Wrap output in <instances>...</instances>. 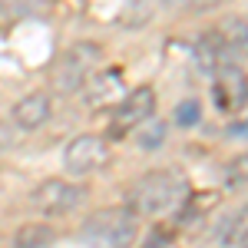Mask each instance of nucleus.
I'll list each match as a JSON object with an SVG mask.
<instances>
[{"label":"nucleus","mask_w":248,"mask_h":248,"mask_svg":"<svg viewBox=\"0 0 248 248\" xmlns=\"http://www.w3.org/2000/svg\"><path fill=\"white\" fill-rule=\"evenodd\" d=\"M162 142H166V123H162V119L149 116L146 123L136 126V146H139V149L153 153V149H159Z\"/></svg>","instance_id":"f8f14e48"},{"label":"nucleus","mask_w":248,"mask_h":248,"mask_svg":"<svg viewBox=\"0 0 248 248\" xmlns=\"http://www.w3.org/2000/svg\"><path fill=\"white\" fill-rule=\"evenodd\" d=\"M43 7H46V0H0V23L37 17V14H43Z\"/></svg>","instance_id":"ddd939ff"},{"label":"nucleus","mask_w":248,"mask_h":248,"mask_svg":"<svg viewBox=\"0 0 248 248\" xmlns=\"http://www.w3.org/2000/svg\"><path fill=\"white\" fill-rule=\"evenodd\" d=\"M149 7H153V0H129L126 3V14H123V23L126 27H142L146 20L153 17Z\"/></svg>","instance_id":"2eb2a0df"},{"label":"nucleus","mask_w":248,"mask_h":248,"mask_svg":"<svg viewBox=\"0 0 248 248\" xmlns=\"http://www.w3.org/2000/svg\"><path fill=\"white\" fill-rule=\"evenodd\" d=\"M229 60H232V53L218 33H202V37L195 40V63H199L202 73L215 77L222 66H229Z\"/></svg>","instance_id":"9d476101"},{"label":"nucleus","mask_w":248,"mask_h":248,"mask_svg":"<svg viewBox=\"0 0 248 248\" xmlns=\"http://www.w3.org/2000/svg\"><path fill=\"white\" fill-rule=\"evenodd\" d=\"M189 179L186 172L179 169H155V172H146L142 179H136L126 199L129 205L126 209L133 215H166V212L179 209L186 199H189Z\"/></svg>","instance_id":"f257e3e1"},{"label":"nucleus","mask_w":248,"mask_h":248,"mask_svg":"<svg viewBox=\"0 0 248 248\" xmlns=\"http://www.w3.org/2000/svg\"><path fill=\"white\" fill-rule=\"evenodd\" d=\"M229 136H238V139H242V136H245V119L232 123V126H229Z\"/></svg>","instance_id":"a211bd4d"},{"label":"nucleus","mask_w":248,"mask_h":248,"mask_svg":"<svg viewBox=\"0 0 248 248\" xmlns=\"http://www.w3.org/2000/svg\"><path fill=\"white\" fill-rule=\"evenodd\" d=\"M14 126L17 129H40L43 123H50V116H53V99L46 93H30V96H23L17 106H14Z\"/></svg>","instance_id":"6e6552de"},{"label":"nucleus","mask_w":248,"mask_h":248,"mask_svg":"<svg viewBox=\"0 0 248 248\" xmlns=\"http://www.w3.org/2000/svg\"><path fill=\"white\" fill-rule=\"evenodd\" d=\"M133 238H136V215L126 205L96 212L79 229V242L86 248H129Z\"/></svg>","instance_id":"f03ea898"},{"label":"nucleus","mask_w":248,"mask_h":248,"mask_svg":"<svg viewBox=\"0 0 248 248\" xmlns=\"http://www.w3.org/2000/svg\"><path fill=\"white\" fill-rule=\"evenodd\" d=\"M215 103L222 109H229V113L245 106V73L235 70L232 63L215 73Z\"/></svg>","instance_id":"1a4fd4ad"},{"label":"nucleus","mask_w":248,"mask_h":248,"mask_svg":"<svg viewBox=\"0 0 248 248\" xmlns=\"http://www.w3.org/2000/svg\"><path fill=\"white\" fill-rule=\"evenodd\" d=\"M53 229H46V225H23L17 232V238H14V248H46L53 245Z\"/></svg>","instance_id":"4468645a"},{"label":"nucleus","mask_w":248,"mask_h":248,"mask_svg":"<svg viewBox=\"0 0 248 248\" xmlns=\"http://www.w3.org/2000/svg\"><path fill=\"white\" fill-rule=\"evenodd\" d=\"M142 248H162V242H155V238H153V242H146Z\"/></svg>","instance_id":"412c9836"},{"label":"nucleus","mask_w":248,"mask_h":248,"mask_svg":"<svg viewBox=\"0 0 248 248\" xmlns=\"http://www.w3.org/2000/svg\"><path fill=\"white\" fill-rule=\"evenodd\" d=\"M103 60V50L96 43H73L60 53L57 66H53V86L60 93H77L86 83V77L96 70V63Z\"/></svg>","instance_id":"7ed1b4c3"},{"label":"nucleus","mask_w":248,"mask_h":248,"mask_svg":"<svg viewBox=\"0 0 248 248\" xmlns=\"http://www.w3.org/2000/svg\"><path fill=\"white\" fill-rule=\"evenodd\" d=\"M169 10H182V7H192V0H162Z\"/></svg>","instance_id":"6ab92c4d"},{"label":"nucleus","mask_w":248,"mask_h":248,"mask_svg":"<svg viewBox=\"0 0 248 248\" xmlns=\"http://www.w3.org/2000/svg\"><path fill=\"white\" fill-rule=\"evenodd\" d=\"M209 235H212V242L222 248H245V212L218 218Z\"/></svg>","instance_id":"9b49d317"},{"label":"nucleus","mask_w":248,"mask_h":248,"mask_svg":"<svg viewBox=\"0 0 248 248\" xmlns=\"http://www.w3.org/2000/svg\"><path fill=\"white\" fill-rule=\"evenodd\" d=\"M79 93H83L90 109H109L126 96V83H123L119 70H93L86 77V83L79 86Z\"/></svg>","instance_id":"423d86ee"},{"label":"nucleus","mask_w":248,"mask_h":248,"mask_svg":"<svg viewBox=\"0 0 248 248\" xmlns=\"http://www.w3.org/2000/svg\"><path fill=\"white\" fill-rule=\"evenodd\" d=\"M155 113V93L149 86H139V90H129V93L119 99L113 116V136H126L129 129H136L139 123H146L149 116Z\"/></svg>","instance_id":"0eeeda50"},{"label":"nucleus","mask_w":248,"mask_h":248,"mask_svg":"<svg viewBox=\"0 0 248 248\" xmlns=\"http://www.w3.org/2000/svg\"><path fill=\"white\" fill-rule=\"evenodd\" d=\"M20 139V129L14 126V123H3L0 119V153H7V149H14Z\"/></svg>","instance_id":"f3484780"},{"label":"nucleus","mask_w":248,"mask_h":248,"mask_svg":"<svg viewBox=\"0 0 248 248\" xmlns=\"http://www.w3.org/2000/svg\"><path fill=\"white\" fill-rule=\"evenodd\" d=\"M109 159V142L103 136H77L70 139L66 153H63V166L70 175H90V172L103 169Z\"/></svg>","instance_id":"39448f33"},{"label":"nucleus","mask_w":248,"mask_h":248,"mask_svg":"<svg viewBox=\"0 0 248 248\" xmlns=\"http://www.w3.org/2000/svg\"><path fill=\"white\" fill-rule=\"evenodd\" d=\"M199 119H202V106H199L195 99H186V103H179V106H175V123H179V126H186V129H189V126L199 123Z\"/></svg>","instance_id":"dca6fc26"},{"label":"nucleus","mask_w":248,"mask_h":248,"mask_svg":"<svg viewBox=\"0 0 248 248\" xmlns=\"http://www.w3.org/2000/svg\"><path fill=\"white\" fill-rule=\"evenodd\" d=\"M83 199H86V192L79 186H73V182H66V179H46L30 195L33 209L43 212V215H66L77 205H83Z\"/></svg>","instance_id":"20e7f679"},{"label":"nucleus","mask_w":248,"mask_h":248,"mask_svg":"<svg viewBox=\"0 0 248 248\" xmlns=\"http://www.w3.org/2000/svg\"><path fill=\"white\" fill-rule=\"evenodd\" d=\"M209 3H215V0H192V7H209Z\"/></svg>","instance_id":"aec40b11"}]
</instances>
